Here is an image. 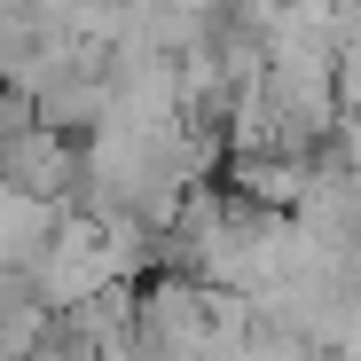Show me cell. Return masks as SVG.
<instances>
[{
	"instance_id": "obj_1",
	"label": "cell",
	"mask_w": 361,
	"mask_h": 361,
	"mask_svg": "<svg viewBox=\"0 0 361 361\" xmlns=\"http://www.w3.org/2000/svg\"><path fill=\"white\" fill-rule=\"evenodd\" d=\"M338 87H345V102L361 110V39H353V47L338 55Z\"/></svg>"
}]
</instances>
